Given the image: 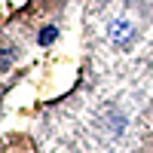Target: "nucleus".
Returning a JSON list of instances; mask_svg holds the SVG:
<instances>
[{
  "label": "nucleus",
  "mask_w": 153,
  "mask_h": 153,
  "mask_svg": "<svg viewBox=\"0 0 153 153\" xmlns=\"http://www.w3.org/2000/svg\"><path fill=\"white\" fill-rule=\"evenodd\" d=\"M52 37H55V31H52V28H46V31L40 34V43H49V40H52Z\"/></svg>",
  "instance_id": "nucleus-1"
}]
</instances>
